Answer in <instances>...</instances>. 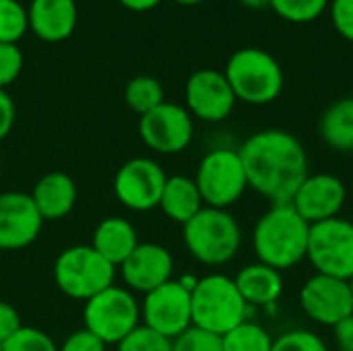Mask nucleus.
Returning a JSON list of instances; mask_svg holds the SVG:
<instances>
[{
  "mask_svg": "<svg viewBox=\"0 0 353 351\" xmlns=\"http://www.w3.org/2000/svg\"><path fill=\"white\" fill-rule=\"evenodd\" d=\"M184 244L199 263L225 265L238 254L242 232L234 215L225 209L203 207L184 223Z\"/></svg>",
  "mask_w": 353,
  "mask_h": 351,
  "instance_id": "nucleus-4",
  "label": "nucleus"
},
{
  "mask_svg": "<svg viewBox=\"0 0 353 351\" xmlns=\"http://www.w3.org/2000/svg\"><path fill=\"white\" fill-rule=\"evenodd\" d=\"M205 207L203 197L199 192V186L194 178L188 176H168L159 209L176 223H188L201 209Z\"/></svg>",
  "mask_w": 353,
  "mask_h": 351,
  "instance_id": "nucleus-22",
  "label": "nucleus"
},
{
  "mask_svg": "<svg viewBox=\"0 0 353 351\" xmlns=\"http://www.w3.org/2000/svg\"><path fill=\"white\" fill-rule=\"evenodd\" d=\"M124 101L132 112H137L139 116H145L147 112L155 110L157 106H161L165 101L163 87L155 77L139 74L126 83Z\"/></svg>",
  "mask_w": 353,
  "mask_h": 351,
  "instance_id": "nucleus-24",
  "label": "nucleus"
},
{
  "mask_svg": "<svg viewBox=\"0 0 353 351\" xmlns=\"http://www.w3.org/2000/svg\"><path fill=\"white\" fill-rule=\"evenodd\" d=\"M300 306L314 323L337 327L353 312L352 285L345 279L316 273L300 290Z\"/></svg>",
  "mask_w": 353,
  "mask_h": 351,
  "instance_id": "nucleus-13",
  "label": "nucleus"
},
{
  "mask_svg": "<svg viewBox=\"0 0 353 351\" xmlns=\"http://www.w3.org/2000/svg\"><path fill=\"white\" fill-rule=\"evenodd\" d=\"M43 219L27 192L0 194V250H21L33 244Z\"/></svg>",
  "mask_w": 353,
  "mask_h": 351,
  "instance_id": "nucleus-16",
  "label": "nucleus"
},
{
  "mask_svg": "<svg viewBox=\"0 0 353 351\" xmlns=\"http://www.w3.org/2000/svg\"><path fill=\"white\" fill-rule=\"evenodd\" d=\"M306 259L316 273L345 279L353 277V223L335 217L310 225Z\"/></svg>",
  "mask_w": 353,
  "mask_h": 351,
  "instance_id": "nucleus-9",
  "label": "nucleus"
},
{
  "mask_svg": "<svg viewBox=\"0 0 353 351\" xmlns=\"http://www.w3.org/2000/svg\"><path fill=\"white\" fill-rule=\"evenodd\" d=\"M31 199L43 221H58L74 209L77 184L64 172H50L37 180Z\"/></svg>",
  "mask_w": 353,
  "mask_h": 351,
  "instance_id": "nucleus-19",
  "label": "nucleus"
},
{
  "mask_svg": "<svg viewBox=\"0 0 353 351\" xmlns=\"http://www.w3.org/2000/svg\"><path fill=\"white\" fill-rule=\"evenodd\" d=\"M223 351H271L273 339L271 335L254 323L244 321L223 337Z\"/></svg>",
  "mask_w": 353,
  "mask_h": 351,
  "instance_id": "nucleus-25",
  "label": "nucleus"
},
{
  "mask_svg": "<svg viewBox=\"0 0 353 351\" xmlns=\"http://www.w3.org/2000/svg\"><path fill=\"white\" fill-rule=\"evenodd\" d=\"M192 325L215 335H225L246 321L248 304L240 296L236 281L228 275L201 277L190 292Z\"/></svg>",
  "mask_w": 353,
  "mask_h": 351,
  "instance_id": "nucleus-3",
  "label": "nucleus"
},
{
  "mask_svg": "<svg viewBox=\"0 0 353 351\" xmlns=\"http://www.w3.org/2000/svg\"><path fill=\"white\" fill-rule=\"evenodd\" d=\"M122 6H126L128 10H134V12H145V10H151L155 8L161 0H118Z\"/></svg>",
  "mask_w": 353,
  "mask_h": 351,
  "instance_id": "nucleus-38",
  "label": "nucleus"
},
{
  "mask_svg": "<svg viewBox=\"0 0 353 351\" xmlns=\"http://www.w3.org/2000/svg\"><path fill=\"white\" fill-rule=\"evenodd\" d=\"M234 281L248 306H271L279 300L283 292L281 271L263 263L246 265L244 269H240Z\"/></svg>",
  "mask_w": 353,
  "mask_h": 351,
  "instance_id": "nucleus-21",
  "label": "nucleus"
},
{
  "mask_svg": "<svg viewBox=\"0 0 353 351\" xmlns=\"http://www.w3.org/2000/svg\"><path fill=\"white\" fill-rule=\"evenodd\" d=\"M83 321L105 345H118L141 325V304L128 288L114 283L85 302Z\"/></svg>",
  "mask_w": 353,
  "mask_h": 351,
  "instance_id": "nucleus-7",
  "label": "nucleus"
},
{
  "mask_svg": "<svg viewBox=\"0 0 353 351\" xmlns=\"http://www.w3.org/2000/svg\"><path fill=\"white\" fill-rule=\"evenodd\" d=\"M29 29L27 10L19 0H0V43H17Z\"/></svg>",
  "mask_w": 353,
  "mask_h": 351,
  "instance_id": "nucleus-26",
  "label": "nucleus"
},
{
  "mask_svg": "<svg viewBox=\"0 0 353 351\" xmlns=\"http://www.w3.org/2000/svg\"><path fill=\"white\" fill-rule=\"evenodd\" d=\"M21 327H23V323H21L19 310L12 304L0 300V343L10 339Z\"/></svg>",
  "mask_w": 353,
  "mask_h": 351,
  "instance_id": "nucleus-35",
  "label": "nucleus"
},
{
  "mask_svg": "<svg viewBox=\"0 0 353 351\" xmlns=\"http://www.w3.org/2000/svg\"><path fill=\"white\" fill-rule=\"evenodd\" d=\"M333 329H335V339H337L339 350L353 351V312Z\"/></svg>",
  "mask_w": 353,
  "mask_h": 351,
  "instance_id": "nucleus-37",
  "label": "nucleus"
},
{
  "mask_svg": "<svg viewBox=\"0 0 353 351\" xmlns=\"http://www.w3.org/2000/svg\"><path fill=\"white\" fill-rule=\"evenodd\" d=\"M143 325L155 333L176 339L192 327V302L190 292L180 281H168L157 290L145 294L141 304Z\"/></svg>",
  "mask_w": 353,
  "mask_h": 351,
  "instance_id": "nucleus-10",
  "label": "nucleus"
},
{
  "mask_svg": "<svg viewBox=\"0 0 353 351\" xmlns=\"http://www.w3.org/2000/svg\"><path fill=\"white\" fill-rule=\"evenodd\" d=\"M329 0H271L273 10L294 23H306L316 19L325 8Z\"/></svg>",
  "mask_w": 353,
  "mask_h": 351,
  "instance_id": "nucleus-27",
  "label": "nucleus"
},
{
  "mask_svg": "<svg viewBox=\"0 0 353 351\" xmlns=\"http://www.w3.org/2000/svg\"><path fill=\"white\" fill-rule=\"evenodd\" d=\"M118 351H174V348L172 339L155 333L145 325H139L124 341L118 343Z\"/></svg>",
  "mask_w": 353,
  "mask_h": 351,
  "instance_id": "nucleus-30",
  "label": "nucleus"
},
{
  "mask_svg": "<svg viewBox=\"0 0 353 351\" xmlns=\"http://www.w3.org/2000/svg\"><path fill=\"white\" fill-rule=\"evenodd\" d=\"M271 351H329V348L316 333L298 329L275 339Z\"/></svg>",
  "mask_w": 353,
  "mask_h": 351,
  "instance_id": "nucleus-31",
  "label": "nucleus"
},
{
  "mask_svg": "<svg viewBox=\"0 0 353 351\" xmlns=\"http://www.w3.org/2000/svg\"><path fill=\"white\" fill-rule=\"evenodd\" d=\"M163 168L147 157L128 159L114 178V194L130 211H151L159 207L161 192L165 186Z\"/></svg>",
  "mask_w": 353,
  "mask_h": 351,
  "instance_id": "nucleus-11",
  "label": "nucleus"
},
{
  "mask_svg": "<svg viewBox=\"0 0 353 351\" xmlns=\"http://www.w3.org/2000/svg\"><path fill=\"white\" fill-rule=\"evenodd\" d=\"M350 285H352V294H353V277H352V279H350Z\"/></svg>",
  "mask_w": 353,
  "mask_h": 351,
  "instance_id": "nucleus-41",
  "label": "nucleus"
},
{
  "mask_svg": "<svg viewBox=\"0 0 353 351\" xmlns=\"http://www.w3.org/2000/svg\"><path fill=\"white\" fill-rule=\"evenodd\" d=\"M172 348L174 351H223V339L221 335L209 333L192 325L182 335L172 339Z\"/></svg>",
  "mask_w": 353,
  "mask_h": 351,
  "instance_id": "nucleus-29",
  "label": "nucleus"
},
{
  "mask_svg": "<svg viewBox=\"0 0 353 351\" xmlns=\"http://www.w3.org/2000/svg\"><path fill=\"white\" fill-rule=\"evenodd\" d=\"M236 101V93L221 70L201 68L192 72L186 83V110L190 116H196L205 122L225 120Z\"/></svg>",
  "mask_w": 353,
  "mask_h": 351,
  "instance_id": "nucleus-14",
  "label": "nucleus"
},
{
  "mask_svg": "<svg viewBox=\"0 0 353 351\" xmlns=\"http://www.w3.org/2000/svg\"><path fill=\"white\" fill-rule=\"evenodd\" d=\"M58 351H105V343L83 327L72 331L58 348Z\"/></svg>",
  "mask_w": 353,
  "mask_h": 351,
  "instance_id": "nucleus-33",
  "label": "nucleus"
},
{
  "mask_svg": "<svg viewBox=\"0 0 353 351\" xmlns=\"http://www.w3.org/2000/svg\"><path fill=\"white\" fill-rule=\"evenodd\" d=\"M308 236L310 225L292 205H273L254 225L252 244L259 263L285 271L306 259Z\"/></svg>",
  "mask_w": 353,
  "mask_h": 351,
  "instance_id": "nucleus-2",
  "label": "nucleus"
},
{
  "mask_svg": "<svg viewBox=\"0 0 353 351\" xmlns=\"http://www.w3.org/2000/svg\"><path fill=\"white\" fill-rule=\"evenodd\" d=\"M14 118H17L14 103H12L10 95L4 89H0V141L12 130Z\"/></svg>",
  "mask_w": 353,
  "mask_h": 351,
  "instance_id": "nucleus-36",
  "label": "nucleus"
},
{
  "mask_svg": "<svg viewBox=\"0 0 353 351\" xmlns=\"http://www.w3.org/2000/svg\"><path fill=\"white\" fill-rule=\"evenodd\" d=\"M139 244L137 228L124 217H105L99 221L91 240V246L116 269L132 254Z\"/></svg>",
  "mask_w": 353,
  "mask_h": 351,
  "instance_id": "nucleus-20",
  "label": "nucleus"
},
{
  "mask_svg": "<svg viewBox=\"0 0 353 351\" xmlns=\"http://www.w3.org/2000/svg\"><path fill=\"white\" fill-rule=\"evenodd\" d=\"M236 99L246 103H269L283 89V68L277 58L261 48H240L228 60L223 70Z\"/></svg>",
  "mask_w": 353,
  "mask_h": 351,
  "instance_id": "nucleus-5",
  "label": "nucleus"
},
{
  "mask_svg": "<svg viewBox=\"0 0 353 351\" xmlns=\"http://www.w3.org/2000/svg\"><path fill=\"white\" fill-rule=\"evenodd\" d=\"M2 345H4V343H0V351H2Z\"/></svg>",
  "mask_w": 353,
  "mask_h": 351,
  "instance_id": "nucleus-42",
  "label": "nucleus"
},
{
  "mask_svg": "<svg viewBox=\"0 0 353 351\" xmlns=\"http://www.w3.org/2000/svg\"><path fill=\"white\" fill-rule=\"evenodd\" d=\"M192 132L194 124L190 112L172 101H163L139 120V134L143 143L151 151L163 155L184 151L192 141Z\"/></svg>",
  "mask_w": 353,
  "mask_h": 351,
  "instance_id": "nucleus-12",
  "label": "nucleus"
},
{
  "mask_svg": "<svg viewBox=\"0 0 353 351\" xmlns=\"http://www.w3.org/2000/svg\"><path fill=\"white\" fill-rule=\"evenodd\" d=\"M27 17L29 29L39 39L54 43L72 35L79 12L74 0H31Z\"/></svg>",
  "mask_w": 353,
  "mask_h": 351,
  "instance_id": "nucleus-18",
  "label": "nucleus"
},
{
  "mask_svg": "<svg viewBox=\"0 0 353 351\" xmlns=\"http://www.w3.org/2000/svg\"><path fill=\"white\" fill-rule=\"evenodd\" d=\"M2 351H58V345L41 329L23 325L10 339L4 341Z\"/></svg>",
  "mask_w": 353,
  "mask_h": 351,
  "instance_id": "nucleus-28",
  "label": "nucleus"
},
{
  "mask_svg": "<svg viewBox=\"0 0 353 351\" xmlns=\"http://www.w3.org/2000/svg\"><path fill=\"white\" fill-rule=\"evenodd\" d=\"M331 19L335 29L353 41V0H333L331 2Z\"/></svg>",
  "mask_w": 353,
  "mask_h": 351,
  "instance_id": "nucleus-34",
  "label": "nucleus"
},
{
  "mask_svg": "<svg viewBox=\"0 0 353 351\" xmlns=\"http://www.w3.org/2000/svg\"><path fill=\"white\" fill-rule=\"evenodd\" d=\"M194 182L203 203L215 209H228L248 188L242 157L234 149H213L207 153L199 163Z\"/></svg>",
  "mask_w": 353,
  "mask_h": 351,
  "instance_id": "nucleus-8",
  "label": "nucleus"
},
{
  "mask_svg": "<svg viewBox=\"0 0 353 351\" xmlns=\"http://www.w3.org/2000/svg\"><path fill=\"white\" fill-rule=\"evenodd\" d=\"M54 281L64 296L87 302L116 283V267L91 244H79L58 254L54 263Z\"/></svg>",
  "mask_w": 353,
  "mask_h": 351,
  "instance_id": "nucleus-6",
  "label": "nucleus"
},
{
  "mask_svg": "<svg viewBox=\"0 0 353 351\" xmlns=\"http://www.w3.org/2000/svg\"><path fill=\"white\" fill-rule=\"evenodd\" d=\"M321 139L335 151H353V97L331 103L321 118Z\"/></svg>",
  "mask_w": 353,
  "mask_h": 351,
  "instance_id": "nucleus-23",
  "label": "nucleus"
},
{
  "mask_svg": "<svg viewBox=\"0 0 353 351\" xmlns=\"http://www.w3.org/2000/svg\"><path fill=\"white\" fill-rule=\"evenodd\" d=\"M248 186L273 205H290L308 178V155L288 130L269 128L252 134L240 147Z\"/></svg>",
  "mask_w": 353,
  "mask_h": 351,
  "instance_id": "nucleus-1",
  "label": "nucleus"
},
{
  "mask_svg": "<svg viewBox=\"0 0 353 351\" xmlns=\"http://www.w3.org/2000/svg\"><path fill=\"white\" fill-rule=\"evenodd\" d=\"M176 2H180V4H199L203 0H176Z\"/></svg>",
  "mask_w": 353,
  "mask_h": 351,
  "instance_id": "nucleus-40",
  "label": "nucleus"
},
{
  "mask_svg": "<svg viewBox=\"0 0 353 351\" xmlns=\"http://www.w3.org/2000/svg\"><path fill=\"white\" fill-rule=\"evenodd\" d=\"M240 2H242L244 6H248V8H256V10L271 6V0H240Z\"/></svg>",
  "mask_w": 353,
  "mask_h": 351,
  "instance_id": "nucleus-39",
  "label": "nucleus"
},
{
  "mask_svg": "<svg viewBox=\"0 0 353 351\" xmlns=\"http://www.w3.org/2000/svg\"><path fill=\"white\" fill-rule=\"evenodd\" d=\"M345 199L347 190L341 178L333 174H308L290 205L308 225H314L339 217Z\"/></svg>",
  "mask_w": 353,
  "mask_h": 351,
  "instance_id": "nucleus-15",
  "label": "nucleus"
},
{
  "mask_svg": "<svg viewBox=\"0 0 353 351\" xmlns=\"http://www.w3.org/2000/svg\"><path fill=\"white\" fill-rule=\"evenodd\" d=\"M118 269L122 281L130 292L149 294L159 285L172 281L174 259L165 246L153 242H145V244L141 242Z\"/></svg>",
  "mask_w": 353,
  "mask_h": 351,
  "instance_id": "nucleus-17",
  "label": "nucleus"
},
{
  "mask_svg": "<svg viewBox=\"0 0 353 351\" xmlns=\"http://www.w3.org/2000/svg\"><path fill=\"white\" fill-rule=\"evenodd\" d=\"M23 70V52L17 43H0V89H6Z\"/></svg>",
  "mask_w": 353,
  "mask_h": 351,
  "instance_id": "nucleus-32",
  "label": "nucleus"
}]
</instances>
